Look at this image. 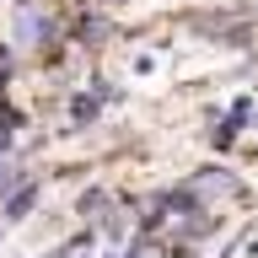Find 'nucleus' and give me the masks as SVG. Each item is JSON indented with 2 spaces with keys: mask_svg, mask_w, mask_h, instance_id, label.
I'll list each match as a JSON object with an SVG mask.
<instances>
[{
  "mask_svg": "<svg viewBox=\"0 0 258 258\" xmlns=\"http://www.w3.org/2000/svg\"><path fill=\"white\" fill-rule=\"evenodd\" d=\"M129 258H161V247H145V242H140V247H135Z\"/></svg>",
  "mask_w": 258,
  "mask_h": 258,
  "instance_id": "nucleus-4",
  "label": "nucleus"
},
{
  "mask_svg": "<svg viewBox=\"0 0 258 258\" xmlns=\"http://www.w3.org/2000/svg\"><path fill=\"white\" fill-rule=\"evenodd\" d=\"M27 205H32V183H27V188H16V194H11V221H16V215H22Z\"/></svg>",
  "mask_w": 258,
  "mask_h": 258,
  "instance_id": "nucleus-3",
  "label": "nucleus"
},
{
  "mask_svg": "<svg viewBox=\"0 0 258 258\" xmlns=\"http://www.w3.org/2000/svg\"><path fill=\"white\" fill-rule=\"evenodd\" d=\"M11 38H16V43H27V48H38V43L48 38V16H43L38 0H16V11H11Z\"/></svg>",
  "mask_w": 258,
  "mask_h": 258,
  "instance_id": "nucleus-1",
  "label": "nucleus"
},
{
  "mask_svg": "<svg viewBox=\"0 0 258 258\" xmlns=\"http://www.w3.org/2000/svg\"><path fill=\"white\" fill-rule=\"evenodd\" d=\"M11 135H16V113L6 108V102H0V151L11 145Z\"/></svg>",
  "mask_w": 258,
  "mask_h": 258,
  "instance_id": "nucleus-2",
  "label": "nucleus"
}]
</instances>
